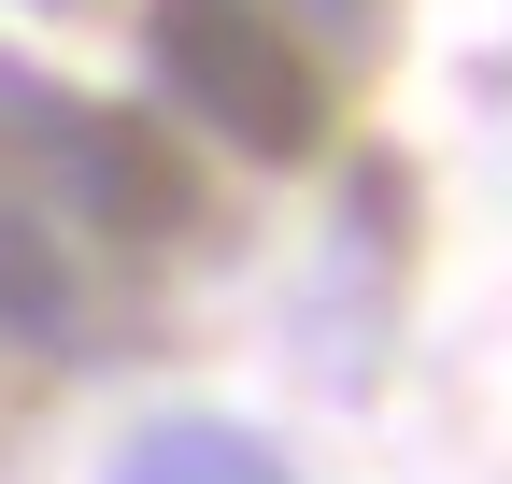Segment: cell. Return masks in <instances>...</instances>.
I'll use <instances>...</instances> for the list:
<instances>
[{
    "label": "cell",
    "instance_id": "2",
    "mask_svg": "<svg viewBox=\"0 0 512 484\" xmlns=\"http://www.w3.org/2000/svg\"><path fill=\"white\" fill-rule=\"evenodd\" d=\"M57 129V171L100 200V228H185L200 214V186H185V157L157 129H128V114H43Z\"/></svg>",
    "mask_w": 512,
    "mask_h": 484
},
{
    "label": "cell",
    "instance_id": "1",
    "mask_svg": "<svg viewBox=\"0 0 512 484\" xmlns=\"http://www.w3.org/2000/svg\"><path fill=\"white\" fill-rule=\"evenodd\" d=\"M143 57L214 143L271 157V171L328 143V72L299 57V29L271 0H143Z\"/></svg>",
    "mask_w": 512,
    "mask_h": 484
},
{
    "label": "cell",
    "instance_id": "3",
    "mask_svg": "<svg viewBox=\"0 0 512 484\" xmlns=\"http://www.w3.org/2000/svg\"><path fill=\"white\" fill-rule=\"evenodd\" d=\"M128 484H285V470L256 456V442H228V428H171V442L128 470Z\"/></svg>",
    "mask_w": 512,
    "mask_h": 484
}]
</instances>
